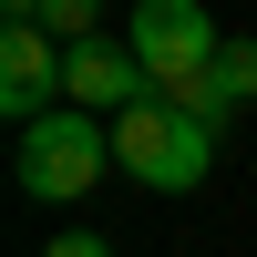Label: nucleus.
<instances>
[{"mask_svg": "<svg viewBox=\"0 0 257 257\" xmlns=\"http://www.w3.org/2000/svg\"><path fill=\"white\" fill-rule=\"evenodd\" d=\"M11 175H21V196H31V206H72V196H93V185L113 175V123L82 113V103H62V113H41L31 134H21Z\"/></svg>", "mask_w": 257, "mask_h": 257, "instance_id": "obj_2", "label": "nucleus"}, {"mask_svg": "<svg viewBox=\"0 0 257 257\" xmlns=\"http://www.w3.org/2000/svg\"><path fill=\"white\" fill-rule=\"evenodd\" d=\"M123 41H134V62H144V82H155V93L206 82V72H216V52H226L216 21H206V0H134Z\"/></svg>", "mask_w": 257, "mask_h": 257, "instance_id": "obj_3", "label": "nucleus"}, {"mask_svg": "<svg viewBox=\"0 0 257 257\" xmlns=\"http://www.w3.org/2000/svg\"><path fill=\"white\" fill-rule=\"evenodd\" d=\"M155 93L134 62V41H82V52H62V103H82V113H134V103Z\"/></svg>", "mask_w": 257, "mask_h": 257, "instance_id": "obj_5", "label": "nucleus"}, {"mask_svg": "<svg viewBox=\"0 0 257 257\" xmlns=\"http://www.w3.org/2000/svg\"><path fill=\"white\" fill-rule=\"evenodd\" d=\"M0 113L31 134L41 113H62V41L41 31V21H11L0 31Z\"/></svg>", "mask_w": 257, "mask_h": 257, "instance_id": "obj_4", "label": "nucleus"}, {"mask_svg": "<svg viewBox=\"0 0 257 257\" xmlns=\"http://www.w3.org/2000/svg\"><path fill=\"white\" fill-rule=\"evenodd\" d=\"M41 31L62 52H82V41H103V0H41Z\"/></svg>", "mask_w": 257, "mask_h": 257, "instance_id": "obj_7", "label": "nucleus"}, {"mask_svg": "<svg viewBox=\"0 0 257 257\" xmlns=\"http://www.w3.org/2000/svg\"><path fill=\"white\" fill-rule=\"evenodd\" d=\"M165 103H185L196 123H216V113H237V103H257V41H226V52H216V72H206V82H185V93H165Z\"/></svg>", "mask_w": 257, "mask_h": 257, "instance_id": "obj_6", "label": "nucleus"}, {"mask_svg": "<svg viewBox=\"0 0 257 257\" xmlns=\"http://www.w3.org/2000/svg\"><path fill=\"white\" fill-rule=\"evenodd\" d=\"M11 21H41V0H11Z\"/></svg>", "mask_w": 257, "mask_h": 257, "instance_id": "obj_9", "label": "nucleus"}, {"mask_svg": "<svg viewBox=\"0 0 257 257\" xmlns=\"http://www.w3.org/2000/svg\"><path fill=\"white\" fill-rule=\"evenodd\" d=\"M206 165H216V123H196L185 103L144 93L134 113H113V175L155 185V196H185V185H206Z\"/></svg>", "mask_w": 257, "mask_h": 257, "instance_id": "obj_1", "label": "nucleus"}, {"mask_svg": "<svg viewBox=\"0 0 257 257\" xmlns=\"http://www.w3.org/2000/svg\"><path fill=\"white\" fill-rule=\"evenodd\" d=\"M41 257H113V237H93V226H72V237H52Z\"/></svg>", "mask_w": 257, "mask_h": 257, "instance_id": "obj_8", "label": "nucleus"}]
</instances>
